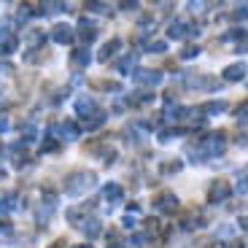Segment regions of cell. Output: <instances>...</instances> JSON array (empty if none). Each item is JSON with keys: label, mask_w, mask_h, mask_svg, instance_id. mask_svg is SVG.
<instances>
[{"label": "cell", "mask_w": 248, "mask_h": 248, "mask_svg": "<svg viewBox=\"0 0 248 248\" xmlns=\"http://www.w3.org/2000/svg\"><path fill=\"white\" fill-rule=\"evenodd\" d=\"M243 73H246V65H232V68H227V78L230 81L243 78Z\"/></svg>", "instance_id": "obj_2"}, {"label": "cell", "mask_w": 248, "mask_h": 248, "mask_svg": "<svg viewBox=\"0 0 248 248\" xmlns=\"http://www.w3.org/2000/svg\"><path fill=\"white\" fill-rule=\"evenodd\" d=\"M227 194H230V186H227V184H221V181H218V184L211 189V200H224Z\"/></svg>", "instance_id": "obj_1"}]
</instances>
